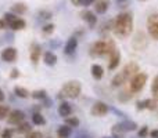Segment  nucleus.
Instances as JSON below:
<instances>
[{"instance_id":"obj_1","label":"nucleus","mask_w":158,"mask_h":138,"mask_svg":"<svg viewBox=\"0 0 158 138\" xmlns=\"http://www.w3.org/2000/svg\"><path fill=\"white\" fill-rule=\"evenodd\" d=\"M132 30H133V15L132 13H121L117 15V18L114 19V28L112 32L117 37L125 39L128 36H131Z\"/></svg>"},{"instance_id":"obj_2","label":"nucleus","mask_w":158,"mask_h":138,"mask_svg":"<svg viewBox=\"0 0 158 138\" xmlns=\"http://www.w3.org/2000/svg\"><path fill=\"white\" fill-rule=\"evenodd\" d=\"M117 50L115 43L112 39L108 40H97L90 47V55L92 57H104V55H111Z\"/></svg>"},{"instance_id":"obj_3","label":"nucleus","mask_w":158,"mask_h":138,"mask_svg":"<svg viewBox=\"0 0 158 138\" xmlns=\"http://www.w3.org/2000/svg\"><path fill=\"white\" fill-rule=\"evenodd\" d=\"M81 90L82 86L78 80H71V81H67L63 87H61V91L58 94V97L61 98H71V100H75V98L79 97L81 94Z\"/></svg>"},{"instance_id":"obj_4","label":"nucleus","mask_w":158,"mask_h":138,"mask_svg":"<svg viewBox=\"0 0 158 138\" xmlns=\"http://www.w3.org/2000/svg\"><path fill=\"white\" fill-rule=\"evenodd\" d=\"M137 130V124L132 120H125V122L119 123V124H115L112 128V134L117 138H122V136L128 131H135Z\"/></svg>"},{"instance_id":"obj_5","label":"nucleus","mask_w":158,"mask_h":138,"mask_svg":"<svg viewBox=\"0 0 158 138\" xmlns=\"http://www.w3.org/2000/svg\"><path fill=\"white\" fill-rule=\"evenodd\" d=\"M146 83H147V75L139 72L137 75H135L131 79V87H129V90H131L133 94H136V93L142 91V90L144 89Z\"/></svg>"},{"instance_id":"obj_6","label":"nucleus","mask_w":158,"mask_h":138,"mask_svg":"<svg viewBox=\"0 0 158 138\" xmlns=\"http://www.w3.org/2000/svg\"><path fill=\"white\" fill-rule=\"evenodd\" d=\"M147 32L151 39L158 40V14H151L147 18Z\"/></svg>"},{"instance_id":"obj_7","label":"nucleus","mask_w":158,"mask_h":138,"mask_svg":"<svg viewBox=\"0 0 158 138\" xmlns=\"http://www.w3.org/2000/svg\"><path fill=\"white\" fill-rule=\"evenodd\" d=\"M108 105H107L106 102H103V101H97V102L93 104L92 109H90V113L93 115V116H104V115L108 113Z\"/></svg>"},{"instance_id":"obj_8","label":"nucleus","mask_w":158,"mask_h":138,"mask_svg":"<svg viewBox=\"0 0 158 138\" xmlns=\"http://www.w3.org/2000/svg\"><path fill=\"white\" fill-rule=\"evenodd\" d=\"M121 73H122V76L125 77V80L128 81L129 79H132L135 75L139 73V65H137L136 62H129L123 66V69L121 70Z\"/></svg>"},{"instance_id":"obj_9","label":"nucleus","mask_w":158,"mask_h":138,"mask_svg":"<svg viewBox=\"0 0 158 138\" xmlns=\"http://www.w3.org/2000/svg\"><path fill=\"white\" fill-rule=\"evenodd\" d=\"M7 122H8V124H14V126L21 124L22 122H25V113L22 111H18V109L11 111L7 117Z\"/></svg>"},{"instance_id":"obj_10","label":"nucleus","mask_w":158,"mask_h":138,"mask_svg":"<svg viewBox=\"0 0 158 138\" xmlns=\"http://www.w3.org/2000/svg\"><path fill=\"white\" fill-rule=\"evenodd\" d=\"M0 55H2V60L6 61V62H14L18 57V53H17V49H14V47H6Z\"/></svg>"},{"instance_id":"obj_11","label":"nucleus","mask_w":158,"mask_h":138,"mask_svg":"<svg viewBox=\"0 0 158 138\" xmlns=\"http://www.w3.org/2000/svg\"><path fill=\"white\" fill-rule=\"evenodd\" d=\"M81 17H82V19H83V21L86 22V24L89 25L90 28H94L96 24H97V17H96V14L93 13V11H90V10L82 11Z\"/></svg>"},{"instance_id":"obj_12","label":"nucleus","mask_w":158,"mask_h":138,"mask_svg":"<svg viewBox=\"0 0 158 138\" xmlns=\"http://www.w3.org/2000/svg\"><path fill=\"white\" fill-rule=\"evenodd\" d=\"M157 101L151 100V98H147V100H143V101H137L136 102V109L137 111H143V109H157Z\"/></svg>"},{"instance_id":"obj_13","label":"nucleus","mask_w":158,"mask_h":138,"mask_svg":"<svg viewBox=\"0 0 158 138\" xmlns=\"http://www.w3.org/2000/svg\"><path fill=\"white\" fill-rule=\"evenodd\" d=\"M42 55V47L39 46L38 43H32L31 44V51H29V57H31V61H32L33 65L39 62V58Z\"/></svg>"},{"instance_id":"obj_14","label":"nucleus","mask_w":158,"mask_h":138,"mask_svg":"<svg viewBox=\"0 0 158 138\" xmlns=\"http://www.w3.org/2000/svg\"><path fill=\"white\" fill-rule=\"evenodd\" d=\"M77 47H78V39H77V36H71V37L67 40V43H65L64 53H65L67 55H71V54H74V53H75Z\"/></svg>"},{"instance_id":"obj_15","label":"nucleus","mask_w":158,"mask_h":138,"mask_svg":"<svg viewBox=\"0 0 158 138\" xmlns=\"http://www.w3.org/2000/svg\"><path fill=\"white\" fill-rule=\"evenodd\" d=\"M108 58H110V61H108V69H110V70H114L118 65H119V61H121V53L118 51V50H115V51L112 53V54L110 55Z\"/></svg>"},{"instance_id":"obj_16","label":"nucleus","mask_w":158,"mask_h":138,"mask_svg":"<svg viewBox=\"0 0 158 138\" xmlns=\"http://www.w3.org/2000/svg\"><path fill=\"white\" fill-rule=\"evenodd\" d=\"M71 113H72L71 104L61 102L60 105H58V115H60L61 117H68V116H71Z\"/></svg>"},{"instance_id":"obj_17","label":"nucleus","mask_w":158,"mask_h":138,"mask_svg":"<svg viewBox=\"0 0 158 138\" xmlns=\"http://www.w3.org/2000/svg\"><path fill=\"white\" fill-rule=\"evenodd\" d=\"M108 6H110L108 0H97L94 3V10L97 14H106L107 10H108Z\"/></svg>"},{"instance_id":"obj_18","label":"nucleus","mask_w":158,"mask_h":138,"mask_svg":"<svg viewBox=\"0 0 158 138\" xmlns=\"http://www.w3.org/2000/svg\"><path fill=\"white\" fill-rule=\"evenodd\" d=\"M28 10V6L25 4V3H15V4L11 6V13L15 14V15H22V14H25Z\"/></svg>"},{"instance_id":"obj_19","label":"nucleus","mask_w":158,"mask_h":138,"mask_svg":"<svg viewBox=\"0 0 158 138\" xmlns=\"http://www.w3.org/2000/svg\"><path fill=\"white\" fill-rule=\"evenodd\" d=\"M43 61H44V64H46V65L54 66L56 64H57V55H56L53 51H46L43 54Z\"/></svg>"},{"instance_id":"obj_20","label":"nucleus","mask_w":158,"mask_h":138,"mask_svg":"<svg viewBox=\"0 0 158 138\" xmlns=\"http://www.w3.org/2000/svg\"><path fill=\"white\" fill-rule=\"evenodd\" d=\"M90 72H92V76L96 79V80H100V79L103 77V75H104L103 66L98 65V64H93L92 68H90Z\"/></svg>"},{"instance_id":"obj_21","label":"nucleus","mask_w":158,"mask_h":138,"mask_svg":"<svg viewBox=\"0 0 158 138\" xmlns=\"http://www.w3.org/2000/svg\"><path fill=\"white\" fill-rule=\"evenodd\" d=\"M71 133H72V128L68 127L67 124L60 126L58 130H57V138H69Z\"/></svg>"},{"instance_id":"obj_22","label":"nucleus","mask_w":158,"mask_h":138,"mask_svg":"<svg viewBox=\"0 0 158 138\" xmlns=\"http://www.w3.org/2000/svg\"><path fill=\"white\" fill-rule=\"evenodd\" d=\"M25 26H27V22H25L24 19H21V18H17L15 21L10 24V28L13 30H22Z\"/></svg>"},{"instance_id":"obj_23","label":"nucleus","mask_w":158,"mask_h":138,"mask_svg":"<svg viewBox=\"0 0 158 138\" xmlns=\"http://www.w3.org/2000/svg\"><path fill=\"white\" fill-rule=\"evenodd\" d=\"M126 83V80H125V77L122 76V73H118V75H115L114 77H112V80H111V86L112 87H119V86H122V84H125Z\"/></svg>"},{"instance_id":"obj_24","label":"nucleus","mask_w":158,"mask_h":138,"mask_svg":"<svg viewBox=\"0 0 158 138\" xmlns=\"http://www.w3.org/2000/svg\"><path fill=\"white\" fill-rule=\"evenodd\" d=\"M32 123L35 126H44V124H46V119L42 116V113L35 112V113L32 115Z\"/></svg>"},{"instance_id":"obj_25","label":"nucleus","mask_w":158,"mask_h":138,"mask_svg":"<svg viewBox=\"0 0 158 138\" xmlns=\"http://www.w3.org/2000/svg\"><path fill=\"white\" fill-rule=\"evenodd\" d=\"M29 131H32V127H31V124L28 122H22L21 124L17 126V133L18 134H27Z\"/></svg>"},{"instance_id":"obj_26","label":"nucleus","mask_w":158,"mask_h":138,"mask_svg":"<svg viewBox=\"0 0 158 138\" xmlns=\"http://www.w3.org/2000/svg\"><path fill=\"white\" fill-rule=\"evenodd\" d=\"M14 93H15V95H17V97H19V98H28L31 95L29 91H28L27 89H24V87H19V86L14 87Z\"/></svg>"},{"instance_id":"obj_27","label":"nucleus","mask_w":158,"mask_h":138,"mask_svg":"<svg viewBox=\"0 0 158 138\" xmlns=\"http://www.w3.org/2000/svg\"><path fill=\"white\" fill-rule=\"evenodd\" d=\"M112 28H114V19H110V21H106L103 25H101L100 33L106 35V33H108L110 30H112Z\"/></svg>"},{"instance_id":"obj_28","label":"nucleus","mask_w":158,"mask_h":138,"mask_svg":"<svg viewBox=\"0 0 158 138\" xmlns=\"http://www.w3.org/2000/svg\"><path fill=\"white\" fill-rule=\"evenodd\" d=\"M31 97L35 98V100H46L47 98V94L44 90H35V91L31 94Z\"/></svg>"},{"instance_id":"obj_29","label":"nucleus","mask_w":158,"mask_h":138,"mask_svg":"<svg viewBox=\"0 0 158 138\" xmlns=\"http://www.w3.org/2000/svg\"><path fill=\"white\" fill-rule=\"evenodd\" d=\"M65 124L68 126V127H78L79 126V119L78 117H75V116H71V117H65Z\"/></svg>"},{"instance_id":"obj_30","label":"nucleus","mask_w":158,"mask_h":138,"mask_svg":"<svg viewBox=\"0 0 158 138\" xmlns=\"http://www.w3.org/2000/svg\"><path fill=\"white\" fill-rule=\"evenodd\" d=\"M10 108H8L7 105H0V120H4L8 117V115H10Z\"/></svg>"},{"instance_id":"obj_31","label":"nucleus","mask_w":158,"mask_h":138,"mask_svg":"<svg viewBox=\"0 0 158 138\" xmlns=\"http://www.w3.org/2000/svg\"><path fill=\"white\" fill-rule=\"evenodd\" d=\"M132 95H133V93H132L131 90H129V91H122L118 95V100L122 101V102H126V101H129L132 98Z\"/></svg>"},{"instance_id":"obj_32","label":"nucleus","mask_w":158,"mask_h":138,"mask_svg":"<svg viewBox=\"0 0 158 138\" xmlns=\"http://www.w3.org/2000/svg\"><path fill=\"white\" fill-rule=\"evenodd\" d=\"M54 24H46L43 28H42V32H43V35H52L53 32H54Z\"/></svg>"},{"instance_id":"obj_33","label":"nucleus","mask_w":158,"mask_h":138,"mask_svg":"<svg viewBox=\"0 0 158 138\" xmlns=\"http://www.w3.org/2000/svg\"><path fill=\"white\" fill-rule=\"evenodd\" d=\"M3 19L7 22V24H8V28H10V24L15 21L17 17H15V14H13V13H6L4 15H3Z\"/></svg>"},{"instance_id":"obj_34","label":"nucleus","mask_w":158,"mask_h":138,"mask_svg":"<svg viewBox=\"0 0 158 138\" xmlns=\"http://www.w3.org/2000/svg\"><path fill=\"white\" fill-rule=\"evenodd\" d=\"M38 15H39V18H40V19H50L53 17V14L50 13V11L42 10V11H39V13H38Z\"/></svg>"},{"instance_id":"obj_35","label":"nucleus","mask_w":158,"mask_h":138,"mask_svg":"<svg viewBox=\"0 0 158 138\" xmlns=\"http://www.w3.org/2000/svg\"><path fill=\"white\" fill-rule=\"evenodd\" d=\"M25 138H44L40 131H29L25 134Z\"/></svg>"},{"instance_id":"obj_36","label":"nucleus","mask_w":158,"mask_h":138,"mask_svg":"<svg viewBox=\"0 0 158 138\" xmlns=\"http://www.w3.org/2000/svg\"><path fill=\"white\" fill-rule=\"evenodd\" d=\"M151 93H153V95L156 97V95L158 94V75L154 77L153 80V84H151Z\"/></svg>"},{"instance_id":"obj_37","label":"nucleus","mask_w":158,"mask_h":138,"mask_svg":"<svg viewBox=\"0 0 158 138\" xmlns=\"http://www.w3.org/2000/svg\"><path fill=\"white\" fill-rule=\"evenodd\" d=\"M147 134H148V128H147V126H143V127L139 130L137 136H139V138H146V137H147Z\"/></svg>"},{"instance_id":"obj_38","label":"nucleus","mask_w":158,"mask_h":138,"mask_svg":"<svg viewBox=\"0 0 158 138\" xmlns=\"http://www.w3.org/2000/svg\"><path fill=\"white\" fill-rule=\"evenodd\" d=\"M0 136H2V138H13V130H10V128H4Z\"/></svg>"},{"instance_id":"obj_39","label":"nucleus","mask_w":158,"mask_h":138,"mask_svg":"<svg viewBox=\"0 0 158 138\" xmlns=\"http://www.w3.org/2000/svg\"><path fill=\"white\" fill-rule=\"evenodd\" d=\"M117 4H118V7H126V6L129 4V0H117Z\"/></svg>"},{"instance_id":"obj_40","label":"nucleus","mask_w":158,"mask_h":138,"mask_svg":"<svg viewBox=\"0 0 158 138\" xmlns=\"http://www.w3.org/2000/svg\"><path fill=\"white\" fill-rule=\"evenodd\" d=\"M18 76H19L18 69H13V70H11V75H10L11 79H15V77H18Z\"/></svg>"},{"instance_id":"obj_41","label":"nucleus","mask_w":158,"mask_h":138,"mask_svg":"<svg viewBox=\"0 0 158 138\" xmlns=\"http://www.w3.org/2000/svg\"><path fill=\"white\" fill-rule=\"evenodd\" d=\"M7 28H8V24L2 18L0 19V29H7Z\"/></svg>"},{"instance_id":"obj_42","label":"nucleus","mask_w":158,"mask_h":138,"mask_svg":"<svg viewBox=\"0 0 158 138\" xmlns=\"http://www.w3.org/2000/svg\"><path fill=\"white\" fill-rule=\"evenodd\" d=\"M71 3L77 7H82V0H71Z\"/></svg>"},{"instance_id":"obj_43","label":"nucleus","mask_w":158,"mask_h":138,"mask_svg":"<svg viewBox=\"0 0 158 138\" xmlns=\"http://www.w3.org/2000/svg\"><path fill=\"white\" fill-rule=\"evenodd\" d=\"M150 137H151V138H158V130L150 131Z\"/></svg>"},{"instance_id":"obj_44","label":"nucleus","mask_w":158,"mask_h":138,"mask_svg":"<svg viewBox=\"0 0 158 138\" xmlns=\"http://www.w3.org/2000/svg\"><path fill=\"white\" fill-rule=\"evenodd\" d=\"M6 100V94L4 93H3V90L0 89V102H3V101Z\"/></svg>"},{"instance_id":"obj_45","label":"nucleus","mask_w":158,"mask_h":138,"mask_svg":"<svg viewBox=\"0 0 158 138\" xmlns=\"http://www.w3.org/2000/svg\"><path fill=\"white\" fill-rule=\"evenodd\" d=\"M139 2H146V0H139Z\"/></svg>"},{"instance_id":"obj_46","label":"nucleus","mask_w":158,"mask_h":138,"mask_svg":"<svg viewBox=\"0 0 158 138\" xmlns=\"http://www.w3.org/2000/svg\"><path fill=\"white\" fill-rule=\"evenodd\" d=\"M103 138H108V137H103Z\"/></svg>"},{"instance_id":"obj_47","label":"nucleus","mask_w":158,"mask_h":138,"mask_svg":"<svg viewBox=\"0 0 158 138\" xmlns=\"http://www.w3.org/2000/svg\"><path fill=\"white\" fill-rule=\"evenodd\" d=\"M0 134H2V130H0Z\"/></svg>"},{"instance_id":"obj_48","label":"nucleus","mask_w":158,"mask_h":138,"mask_svg":"<svg viewBox=\"0 0 158 138\" xmlns=\"http://www.w3.org/2000/svg\"><path fill=\"white\" fill-rule=\"evenodd\" d=\"M47 138H52V137H47Z\"/></svg>"}]
</instances>
